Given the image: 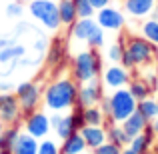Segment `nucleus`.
I'll return each instance as SVG.
<instances>
[{
    "mask_svg": "<svg viewBox=\"0 0 158 154\" xmlns=\"http://www.w3.org/2000/svg\"><path fill=\"white\" fill-rule=\"evenodd\" d=\"M78 82L70 76L50 82L42 92V102L50 112H68L78 102Z\"/></svg>",
    "mask_w": 158,
    "mask_h": 154,
    "instance_id": "1",
    "label": "nucleus"
},
{
    "mask_svg": "<svg viewBox=\"0 0 158 154\" xmlns=\"http://www.w3.org/2000/svg\"><path fill=\"white\" fill-rule=\"evenodd\" d=\"M102 58L98 50L88 48V50H80L72 58V78L78 84L90 82L94 78H100L102 74Z\"/></svg>",
    "mask_w": 158,
    "mask_h": 154,
    "instance_id": "2",
    "label": "nucleus"
},
{
    "mask_svg": "<svg viewBox=\"0 0 158 154\" xmlns=\"http://www.w3.org/2000/svg\"><path fill=\"white\" fill-rule=\"evenodd\" d=\"M28 12L36 22H40L50 32H56L62 26L60 14H58V2H52V0H30L28 2Z\"/></svg>",
    "mask_w": 158,
    "mask_h": 154,
    "instance_id": "3",
    "label": "nucleus"
},
{
    "mask_svg": "<svg viewBox=\"0 0 158 154\" xmlns=\"http://www.w3.org/2000/svg\"><path fill=\"white\" fill-rule=\"evenodd\" d=\"M110 104H112V112H110V118L106 122H116V124H122L132 112L138 108V102L136 98L130 94V90L124 86V88H116L112 90L110 94Z\"/></svg>",
    "mask_w": 158,
    "mask_h": 154,
    "instance_id": "4",
    "label": "nucleus"
},
{
    "mask_svg": "<svg viewBox=\"0 0 158 154\" xmlns=\"http://www.w3.org/2000/svg\"><path fill=\"white\" fill-rule=\"evenodd\" d=\"M156 48H158L156 44L148 42L142 34L140 36H128V38L124 40V50L132 56L136 68H138V66L152 64V60L156 58Z\"/></svg>",
    "mask_w": 158,
    "mask_h": 154,
    "instance_id": "5",
    "label": "nucleus"
},
{
    "mask_svg": "<svg viewBox=\"0 0 158 154\" xmlns=\"http://www.w3.org/2000/svg\"><path fill=\"white\" fill-rule=\"evenodd\" d=\"M14 94L16 98H18L20 102V108H22V114H30V112L38 110V104L42 100V90L38 88V84L36 82H20V84H16L14 88Z\"/></svg>",
    "mask_w": 158,
    "mask_h": 154,
    "instance_id": "6",
    "label": "nucleus"
},
{
    "mask_svg": "<svg viewBox=\"0 0 158 154\" xmlns=\"http://www.w3.org/2000/svg\"><path fill=\"white\" fill-rule=\"evenodd\" d=\"M104 98V84L100 78H94L90 82L78 86V102L76 106L80 108H88V106H98L100 100Z\"/></svg>",
    "mask_w": 158,
    "mask_h": 154,
    "instance_id": "7",
    "label": "nucleus"
},
{
    "mask_svg": "<svg viewBox=\"0 0 158 154\" xmlns=\"http://www.w3.org/2000/svg\"><path fill=\"white\" fill-rule=\"evenodd\" d=\"M52 130V124H50V116L42 110H34L30 114L24 116V132L32 134L34 138L42 140L50 134Z\"/></svg>",
    "mask_w": 158,
    "mask_h": 154,
    "instance_id": "8",
    "label": "nucleus"
},
{
    "mask_svg": "<svg viewBox=\"0 0 158 154\" xmlns=\"http://www.w3.org/2000/svg\"><path fill=\"white\" fill-rule=\"evenodd\" d=\"M96 22L100 28H104L108 32H118L124 28L126 24V16L120 8H114V6H106V8H100L96 10Z\"/></svg>",
    "mask_w": 158,
    "mask_h": 154,
    "instance_id": "9",
    "label": "nucleus"
},
{
    "mask_svg": "<svg viewBox=\"0 0 158 154\" xmlns=\"http://www.w3.org/2000/svg\"><path fill=\"white\" fill-rule=\"evenodd\" d=\"M130 78H132L130 70L124 68L122 64H110V66H106V68L102 70V74H100L102 84H104V88H108V90H116V88L128 86Z\"/></svg>",
    "mask_w": 158,
    "mask_h": 154,
    "instance_id": "10",
    "label": "nucleus"
},
{
    "mask_svg": "<svg viewBox=\"0 0 158 154\" xmlns=\"http://www.w3.org/2000/svg\"><path fill=\"white\" fill-rule=\"evenodd\" d=\"M22 108L16 98V94L12 92H0V118L6 126L18 124V120L22 118Z\"/></svg>",
    "mask_w": 158,
    "mask_h": 154,
    "instance_id": "11",
    "label": "nucleus"
},
{
    "mask_svg": "<svg viewBox=\"0 0 158 154\" xmlns=\"http://www.w3.org/2000/svg\"><path fill=\"white\" fill-rule=\"evenodd\" d=\"M122 6L132 18H146L156 8V0H122Z\"/></svg>",
    "mask_w": 158,
    "mask_h": 154,
    "instance_id": "12",
    "label": "nucleus"
},
{
    "mask_svg": "<svg viewBox=\"0 0 158 154\" xmlns=\"http://www.w3.org/2000/svg\"><path fill=\"white\" fill-rule=\"evenodd\" d=\"M78 132L82 134V138H84L88 150H94V148H98L100 144H104L108 140L106 126H90V124H84Z\"/></svg>",
    "mask_w": 158,
    "mask_h": 154,
    "instance_id": "13",
    "label": "nucleus"
},
{
    "mask_svg": "<svg viewBox=\"0 0 158 154\" xmlns=\"http://www.w3.org/2000/svg\"><path fill=\"white\" fill-rule=\"evenodd\" d=\"M24 54H26V46H22V44H18V42L2 48V50H0V66L6 64L8 72H12V68L24 58Z\"/></svg>",
    "mask_w": 158,
    "mask_h": 154,
    "instance_id": "14",
    "label": "nucleus"
},
{
    "mask_svg": "<svg viewBox=\"0 0 158 154\" xmlns=\"http://www.w3.org/2000/svg\"><path fill=\"white\" fill-rule=\"evenodd\" d=\"M98 26L96 18H78L76 22L70 26V36L78 42H86L92 34V30Z\"/></svg>",
    "mask_w": 158,
    "mask_h": 154,
    "instance_id": "15",
    "label": "nucleus"
},
{
    "mask_svg": "<svg viewBox=\"0 0 158 154\" xmlns=\"http://www.w3.org/2000/svg\"><path fill=\"white\" fill-rule=\"evenodd\" d=\"M148 120L144 118V114L142 112H138V110H134L130 116H128L126 120L122 122V128H124V132H126L130 138H134V136H138V134H142L144 130L148 128Z\"/></svg>",
    "mask_w": 158,
    "mask_h": 154,
    "instance_id": "16",
    "label": "nucleus"
},
{
    "mask_svg": "<svg viewBox=\"0 0 158 154\" xmlns=\"http://www.w3.org/2000/svg\"><path fill=\"white\" fill-rule=\"evenodd\" d=\"M52 130H54V134L58 136V140H64V138H68L70 134L78 132L80 128H78V122H76V114H74V112L62 114L60 120H58V124L52 128Z\"/></svg>",
    "mask_w": 158,
    "mask_h": 154,
    "instance_id": "17",
    "label": "nucleus"
},
{
    "mask_svg": "<svg viewBox=\"0 0 158 154\" xmlns=\"http://www.w3.org/2000/svg\"><path fill=\"white\" fill-rule=\"evenodd\" d=\"M38 144H40L38 138H34L28 132H20L10 152L12 154H38Z\"/></svg>",
    "mask_w": 158,
    "mask_h": 154,
    "instance_id": "18",
    "label": "nucleus"
},
{
    "mask_svg": "<svg viewBox=\"0 0 158 154\" xmlns=\"http://www.w3.org/2000/svg\"><path fill=\"white\" fill-rule=\"evenodd\" d=\"M154 130H152V126L148 124V128L142 132V134H138V136H134V138L130 140V148L134 150L136 154H144V152H148L152 148V144H154Z\"/></svg>",
    "mask_w": 158,
    "mask_h": 154,
    "instance_id": "19",
    "label": "nucleus"
},
{
    "mask_svg": "<svg viewBox=\"0 0 158 154\" xmlns=\"http://www.w3.org/2000/svg\"><path fill=\"white\" fill-rule=\"evenodd\" d=\"M106 126V136H108V140L110 142H114L116 146H120V148H126V146H130V136L124 132V128H122V124H116V122H106L104 124Z\"/></svg>",
    "mask_w": 158,
    "mask_h": 154,
    "instance_id": "20",
    "label": "nucleus"
},
{
    "mask_svg": "<svg viewBox=\"0 0 158 154\" xmlns=\"http://www.w3.org/2000/svg\"><path fill=\"white\" fill-rule=\"evenodd\" d=\"M86 150H88V146H86V142H84L80 132L70 134L68 138H64L62 144H60V154H80V152H86Z\"/></svg>",
    "mask_w": 158,
    "mask_h": 154,
    "instance_id": "21",
    "label": "nucleus"
},
{
    "mask_svg": "<svg viewBox=\"0 0 158 154\" xmlns=\"http://www.w3.org/2000/svg\"><path fill=\"white\" fill-rule=\"evenodd\" d=\"M58 14H60L62 26H68V28L78 20L76 6H74L72 0H58Z\"/></svg>",
    "mask_w": 158,
    "mask_h": 154,
    "instance_id": "22",
    "label": "nucleus"
},
{
    "mask_svg": "<svg viewBox=\"0 0 158 154\" xmlns=\"http://www.w3.org/2000/svg\"><path fill=\"white\" fill-rule=\"evenodd\" d=\"M126 88L130 90V94L136 98V102H140V100H144V98L152 96V90H150V86L146 84L144 78H130V82H128Z\"/></svg>",
    "mask_w": 158,
    "mask_h": 154,
    "instance_id": "23",
    "label": "nucleus"
},
{
    "mask_svg": "<svg viewBox=\"0 0 158 154\" xmlns=\"http://www.w3.org/2000/svg\"><path fill=\"white\" fill-rule=\"evenodd\" d=\"M82 120H84V124H90V126H104L106 114L102 112L100 106H88L82 108Z\"/></svg>",
    "mask_w": 158,
    "mask_h": 154,
    "instance_id": "24",
    "label": "nucleus"
},
{
    "mask_svg": "<svg viewBox=\"0 0 158 154\" xmlns=\"http://www.w3.org/2000/svg\"><path fill=\"white\" fill-rule=\"evenodd\" d=\"M18 134H20L18 124L6 126L2 132H0V146H2L6 152H10V150H12V146H14V142H16V138H18Z\"/></svg>",
    "mask_w": 158,
    "mask_h": 154,
    "instance_id": "25",
    "label": "nucleus"
},
{
    "mask_svg": "<svg viewBox=\"0 0 158 154\" xmlns=\"http://www.w3.org/2000/svg\"><path fill=\"white\" fill-rule=\"evenodd\" d=\"M140 34L148 40V42L156 44L158 46V18H146L142 24H140Z\"/></svg>",
    "mask_w": 158,
    "mask_h": 154,
    "instance_id": "26",
    "label": "nucleus"
},
{
    "mask_svg": "<svg viewBox=\"0 0 158 154\" xmlns=\"http://www.w3.org/2000/svg\"><path fill=\"white\" fill-rule=\"evenodd\" d=\"M136 110L142 112L144 118H146L148 122H152V120L158 116V100L152 98V96H148V98H144V100L138 102V108H136Z\"/></svg>",
    "mask_w": 158,
    "mask_h": 154,
    "instance_id": "27",
    "label": "nucleus"
},
{
    "mask_svg": "<svg viewBox=\"0 0 158 154\" xmlns=\"http://www.w3.org/2000/svg\"><path fill=\"white\" fill-rule=\"evenodd\" d=\"M104 28H100V26H96L92 30V34H90V38L86 40V44H88L90 48H94V50H100L102 46H104V42H106V34H104Z\"/></svg>",
    "mask_w": 158,
    "mask_h": 154,
    "instance_id": "28",
    "label": "nucleus"
},
{
    "mask_svg": "<svg viewBox=\"0 0 158 154\" xmlns=\"http://www.w3.org/2000/svg\"><path fill=\"white\" fill-rule=\"evenodd\" d=\"M74 6H76V14L78 18H94L96 16V10L92 8L90 0H72Z\"/></svg>",
    "mask_w": 158,
    "mask_h": 154,
    "instance_id": "29",
    "label": "nucleus"
},
{
    "mask_svg": "<svg viewBox=\"0 0 158 154\" xmlns=\"http://www.w3.org/2000/svg\"><path fill=\"white\" fill-rule=\"evenodd\" d=\"M122 52H124V42H112L106 50V58L110 64H120L122 60Z\"/></svg>",
    "mask_w": 158,
    "mask_h": 154,
    "instance_id": "30",
    "label": "nucleus"
},
{
    "mask_svg": "<svg viewBox=\"0 0 158 154\" xmlns=\"http://www.w3.org/2000/svg\"><path fill=\"white\" fill-rule=\"evenodd\" d=\"M4 12H6L8 18H20V16L24 14V4H22V2H18V0H12V2H8V4H6Z\"/></svg>",
    "mask_w": 158,
    "mask_h": 154,
    "instance_id": "31",
    "label": "nucleus"
},
{
    "mask_svg": "<svg viewBox=\"0 0 158 154\" xmlns=\"http://www.w3.org/2000/svg\"><path fill=\"white\" fill-rule=\"evenodd\" d=\"M38 154H60V146L50 138H42L38 144Z\"/></svg>",
    "mask_w": 158,
    "mask_h": 154,
    "instance_id": "32",
    "label": "nucleus"
},
{
    "mask_svg": "<svg viewBox=\"0 0 158 154\" xmlns=\"http://www.w3.org/2000/svg\"><path fill=\"white\" fill-rule=\"evenodd\" d=\"M122 152V148L120 146H116L114 142H110V140H106L104 144H100L98 148H94L92 154H120Z\"/></svg>",
    "mask_w": 158,
    "mask_h": 154,
    "instance_id": "33",
    "label": "nucleus"
},
{
    "mask_svg": "<svg viewBox=\"0 0 158 154\" xmlns=\"http://www.w3.org/2000/svg\"><path fill=\"white\" fill-rule=\"evenodd\" d=\"M144 80H146V84L150 86L152 94L158 92V70H150V72L144 74Z\"/></svg>",
    "mask_w": 158,
    "mask_h": 154,
    "instance_id": "34",
    "label": "nucleus"
},
{
    "mask_svg": "<svg viewBox=\"0 0 158 154\" xmlns=\"http://www.w3.org/2000/svg\"><path fill=\"white\" fill-rule=\"evenodd\" d=\"M60 58H62V48L58 44H54L50 48V52H48V64H58Z\"/></svg>",
    "mask_w": 158,
    "mask_h": 154,
    "instance_id": "35",
    "label": "nucleus"
},
{
    "mask_svg": "<svg viewBox=\"0 0 158 154\" xmlns=\"http://www.w3.org/2000/svg\"><path fill=\"white\" fill-rule=\"evenodd\" d=\"M98 106L102 108V112H104V114H106V120H108V118H110V112H112L110 96H106V94H104V98H102V100H100V104H98Z\"/></svg>",
    "mask_w": 158,
    "mask_h": 154,
    "instance_id": "36",
    "label": "nucleus"
},
{
    "mask_svg": "<svg viewBox=\"0 0 158 154\" xmlns=\"http://www.w3.org/2000/svg\"><path fill=\"white\" fill-rule=\"evenodd\" d=\"M110 2H112V0H90V4H92L94 10H100V8L110 6Z\"/></svg>",
    "mask_w": 158,
    "mask_h": 154,
    "instance_id": "37",
    "label": "nucleus"
},
{
    "mask_svg": "<svg viewBox=\"0 0 158 154\" xmlns=\"http://www.w3.org/2000/svg\"><path fill=\"white\" fill-rule=\"evenodd\" d=\"M46 46H48L46 38H38L34 42V50H38V52H44V50H46Z\"/></svg>",
    "mask_w": 158,
    "mask_h": 154,
    "instance_id": "38",
    "label": "nucleus"
},
{
    "mask_svg": "<svg viewBox=\"0 0 158 154\" xmlns=\"http://www.w3.org/2000/svg\"><path fill=\"white\" fill-rule=\"evenodd\" d=\"M16 40L12 38V36H0V50L2 48H6V46H10V44H14Z\"/></svg>",
    "mask_w": 158,
    "mask_h": 154,
    "instance_id": "39",
    "label": "nucleus"
},
{
    "mask_svg": "<svg viewBox=\"0 0 158 154\" xmlns=\"http://www.w3.org/2000/svg\"><path fill=\"white\" fill-rule=\"evenodd\" d=\"M12 88H16L12 82H8V80H0V92H10Z\"/></svg>",
    "mask_w": 158,
    "mask_h": 154,
    "instance_id": "40",
    "label": "nucleus"
},
{
    "mask_svg": "<svg viewBox=\"0 0 158 154\" xmlns=\"http://www.w3.org/2000/svg\"><path fill=\"white\" fill-rule=\"evenodd\" d=\"M150 126H152V130H154V134L158 136V116H156V118L150 122Z\"/></svg>",
    "mask_w": 158,
    "mask_h": 154,
    "instance_id": "41",
    "label": "nucleus"
},
{
    "mask_svg": "<svg viewBox=\"0 0 158 154\" xmlns=\"http://www.w3.org/2000/svg\"><path fill=\"white\" fill-rule=\"evenodd\" d=\"M120 154H136V152L132 150L130 146H126V148H122V152H120Z\"/></svg>",
    "mask_w": 158,
    "mask_h": 154,
    "instance_id": "42",
    "label": "nucleus"
},
{
    "mask_svg": "<svg viewBox=\"0 0 158 154\" xmlns=\"http://www.w3.org/2000/svg\"><path fill=\"white\" fill-rule=\"evenodd\" d=\"M4 128H6V124H4V122H2V118H0V132H2Z\"/></svg>",
    "mask_w": 158,
    "mask_h": 154,
    "instance_id": "43",
    "label": "nucleus"
},
{
    "mask_svg": "<svg viewBox=\"0 0 158 154\" xmlns=\"http://www.w3.org/2000/svg\"><path fill=\"white\" fill-rule=\"evenodd\" d=\"M0 154H8V152H6V150H4V148H2V146H0Z\"/></svg>",
    "mask_w": 158,
    "mask_h": 154,
    "instance_id": "44",
    "label": "nucleus"
},
{
    "mask_svg": "<svg viewBox=\"0 0 158 154\" xmlns=\"http://www.w3.org/2000/svg\"><path fill=\"white\" fill-rule=\"evenodd\" d=\"M144 154H156V152H152V150H148V152H144Z\"/></svg>",
    "mask_w": 158,
    "mask_h": 154,
    "instance_id": "45",
    "label": "nucleus"
},
{
    "mask_svg": "<svg viewBox=\"0 0 158 154\" xmlns=\"http://www.w3.org/2000/svg\"><path fill=\"white\" fill-rule=\"evenodd\" d=\"M18 2H22V4H24V2H30V0H18Z\"/></svg>",
    "mask_w": 158,
    "mask_h": 154,
    "instance_id": "46",
    "label": "nucleus"
},
{
    "mask_svg": "<svg viewBox=\"0 0 158 154\" xmlns=\"http://www.w3.org/2000/svg\"><path fill=\"white\" fill-rule=\"evenodd\" d=\"M80 154H88V152H80Z\"/></svg>",
    "mask_w": 158,
    "mask_h": 154,
    "instance_id": "47",
    "label": "nucleus"
},
{
    "mask_svg": "<svg viewBox=\"0 0 158 154\" xmlns=\"http://www.w3.org/2000/svg\"><path fill=\"white\" fill-rule=\"evenodd\" d=\"M156 56H158V48H156Z\"/></svg>",
    "mask_w": 158,
    "mask_h": 154,
    "instance_id": "48",
    "label": "nucleus"
},
{
    "mask_svg": "<svg viewBox=\"0 0 158 154\" xmlns=\"http://www.w3.org/2000/svg\"><path fill=\"white\" fill-rule=\"evenodd\" d=\"M52 2H58V0H52Z\"/></svg>",
    "mask_w": 158,
    "mask_h": 154,
    "instance_id": "49",
    "label": "nucleus"
},
{
    "mask_svg": "<svg viewBox=\"0 0 158 154\" xmlns=\"http://www.w3.org/2000/svg\"><path fill=\"white\" fill-rule=\"evenodd\" d=\"M156 70H158V66H156Z\"/></svg>",
    "mask_w": 158,
    "mask_h": 154,
    "instance_id": "50",
    "label": "nucleus"
},
{
    "mask_svg": "<svg viewBox=\"0 0 158 154\" xmlns=\"http://www.w3.org/2000/svg\"><path fill=\"white\" fill-rule=\"evenodd\" d=\"M156 6H158V2H156Z\"/></svg>",
    "mask_w": 158,
    "mask_h": 154,
    "instance_id": "51",
    "label": "nucleus"
},
{
    "mask_svg": "<svg viewBox=\"0 0 158 154\" xmlns=\"http://www.w3.org/2000/svg\"><path fill=\"white\" fill-rule=\"evenodd\" d=\"M156 2H158V0H156Z\"/></svg>",
    "mask_w": 158,
    "mask_h": 154,
    "instance_id": "52",
    "label": "nucleus"
}]
</instances>
